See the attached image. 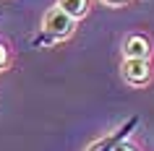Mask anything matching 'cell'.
I'll return each mask as SVG.
<instances>
[{
	"instance_id": "1",
	"label": "cell",
	"mask_w": 154,
	"mask_h": 151,
	"mask_svg": "<svg viewBox=\"0 0 154 151\" xmlns=\"http://www.w3.org/2000/svg\"><path fill=\"white\" fill-rule=\"evenodd\" d=\"M73 21L68 13H63V11L57 8H50L47 13H45V18H42V29L39 34L32 39V47H47V44H55V42L65 39L68 34L73 32Z\"/></svg>"
},
{
	"instance_id": "2",
	"label": "cell",
	"mask_w": 154,
	"mask_h": 151,
	"mask_svg": "<svg viewBox=\"0 0 154 151\" xmlns=\"http://www.w3.org/2000/svg\"><path fill=\"white\" fill-rule=\"evenodd\" d=\"M136 128H138V117L133 115V117H128V120H125V122H123L120 128H115V130H112L110 135H105V138L94 141V143H91V146H89L86 151H112L115 146H118V143L128 141V135L133 133Z\"/></svg>"
},
{
	"instance_id": "3",
	"label": "cell",
	"mask_w": 154,
	"mask_h": 151,
	"mask_svg": "<svg viewBox=\"0 0 154 151\" xmlns=\"http://www.w3.org/2000/svg\"><path fill=\"white\" fill-rule=\"evenodd\" d=\"M123 76L128 81L131 86H144L152 71H149V63L141 60V57H125V63H123Z\"/></svg>"
},
{
	"instance_id": "4",
	"label": "cell",
	"mask_w": 154,
	"mask_h": 151,
	"mask_svg": "<svg viewBox=\"0 0 154 151\" xmlns=\"http://www.w3.org/2000/svg\"><path fill=\"white\" fill-rule=\"evenodd\" d=\"M125 57H141V60H146L149 57V39H146L144 34H131L128 39H125Z\"/></svg>"
},
{
	"instance_id": "5",
	"label": "cell",
	"mask_w": 154,
	"mask_h": 151,
	"mask_svg": "<svg viewBox=\"0 0 154 151\" xmlns=\"http://www.w3.org/2000/svg\"><path fill=\"white\" fill-rule=\"evenodd\" d=\"M57 8L68 13V16L76 21V18H84L86 11H89V0H57Z\"/></svg>"
},
{
	"instance_id": "6",
	"label": "cell",
	"mask_w": 154,
	"mask_h": 151,
	"mask_svg": "<svg viewBox=\"0 0 154 151\" xmlns=\"http://www.w3.org/2000/svg\"><path fill=\"white\" fill-rule=\"evenodd\" d=\"M8 65V50H5V44H0V71Z\"/></svg>"
},
{
	"instance_id": "7",
	"label": "cell",
	"mask_w": 154,
	"mask_h": 151,
	"mask_svg": "<svg viewBox=\"0 0 154 151\" xmlns=\"http://www.w3.org/2000/svg\"><path fill=\"white\" fill-rule=\"evenodd\" d=\"M105 5H110V8H120V5H125L128 0H102Z\"/></svg>"
},
{
	"instance_id": "8",
	"label": "cell",
	"mask_w": 154,
	"mask_h": 151,
	"mask_svg": "<svg viewBox=\"0 0 154 151\" xmlns=\"http://www.w3.org/2000/svg\"><path fill=\"white\" fill-rule=\"evenodd\" d=\"M112 151H136V149H133V146H131L128 141H123V143H118V146H115Z\"/></svg>"
},
{
	"instance_id": "9",
	"label": "cell",
	"mask_w": 154,
	"mask_h": 151,
	"mask_svg": "<svg viewBox=\"0 0 154 151\" xmlns=\"http://www.w3.org/2000/svg\"><path fill=\"white\" fill-rule=\"evenodd\" d=\"M0 18H3V13H0Z\"/></svg>"
}]
</instances>
